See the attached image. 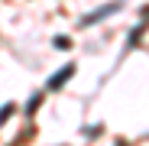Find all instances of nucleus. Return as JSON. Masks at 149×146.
Returning <instances> with one entry per match:
<instances>
[{
    "instance_id": "nucleus-2",
    "label": "nucleus",
    "mask_w": 149,
    "mask_h": 146,
    "mask_svg": "<svg viewBox=\"0 0 149 146\" xmlns=\"http://www.w3.org/2000/svg\"><path fill=\"white\" fill-rule=\"evenodd\" d=\"M117 7H120V3H113V7H104V10H97L94 16H84L81 23H84V26H91V23H97V20H104V16H110V13H113Z\"/></svg>"
},
{
    "instance_id": "nucleus-1",
    "label": "nucleus",
    "mask_w": 149,
    "mask_h": 146,
    "mask_svg": "<svg viewBox=\"0 0 149 146\" xmlns=\"http://www.w3.org/2000/svg\"><path fill=\"white\" fill-rule=\"evenodd\" d=\"M71 71H74V68L68 65L65 71H58V75H52V81H49V88H52V91H58V85H65V81L71 78Z\"/></svg>"
}]
</instances>
